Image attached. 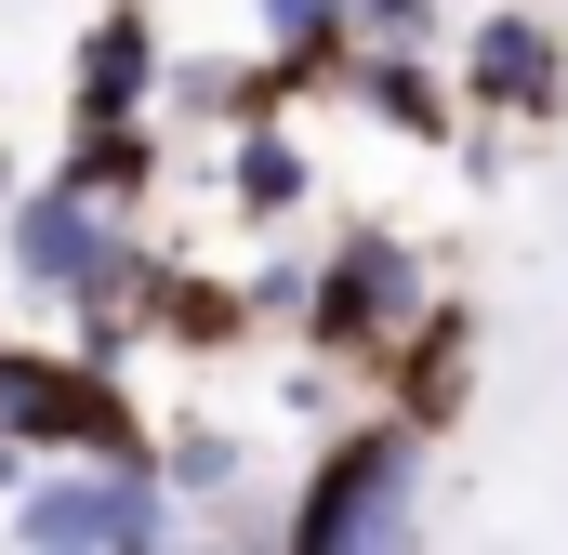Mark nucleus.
Segmentation results:
<instances>
[{
  "label": "nucleus",
  "mask_w": 568,
  "mask_h": 555,
  "mask_svg": "<svg viewBox=\"0 0 568 555\" xmlns=\"http://www.w3.org/2000/svg\"><path fill=\"white\" fill-rule=\"evenodd\" d=\"M424 463H436V436H424L410 411L344 423V436L304 463V490H291L278 543H291V555H371V543H410V529H424Z\"/></svg>",
  "instance_id": "1"
},
{
  "label": "nucleus",
  "mask_w": 568,
  "mask_h": 555,
  "mask_svg": "<svg viewBox=\"0 0 568 555\" xmlns=\"http://www.w3.org/2000/svg\"><path fill=\"white\" fill-rule=\"evenodd\" d=\"M436 304V265L397 239V225H344L317 252V291H304V357L317 371H384Z\"/></svg>",
  "instance_id": "2"
},
{
  "label": "nucleus",
  "mask_w": 568,
  "mask_h": 555,
  "mask_svg": "<svg viewBox=\"0 0 568 555\" xmlns=\"http://www.w3.org/2000/svg\"><path fill=\"white\" fill-rule=\"evenodd\" d=\"M0 450H27V463H145L159 436L133 423L120 371H106L93 344H80V357L0 344Z\"/></svg>",
  "instance_id": "3"
},
{
  "label": "nucleus",
  "mask_w": 568,
  "mask_h": 555,
  "mask_svg": "<svg viewBox=\"0 0 568 555\" xmlns=\"http://www.w3.org/2000/svg\"><path fill=\"white\" fill-rule=\"evenodd\" d=\"M185 529V490L159 476V450L145 463H53V476H27L13 490V543H172Z\"/></svg>",
  "instance_id": "4"
},
{
  "label": "nucleus",
  "mask_w": 568,
  "mask_h": 555,
  "mask_svg": "<svg viewBox=\"0 0 568 555\" xmlns=\"http://www.w3.org/2000/svg\"><path fill=\"white\" fill-rule=\"evenodd\" d=\"M449 80H463L476 120H568V27L542 0H503L449 40Z\"/></svg>",
  "instance_id": "5"
},
{
  "label": "nucleus",
  "mask_w": 568,
  "mask_h": 555,
  "mask_svg": "<svg viewBox=\"0 0 568 555\" xmlns=\"http://www.w3.org/2000/svg\"><path fill=\"white\" fill-rule=\"evenodd\" d=\"M0 252H13V278H27V291L80 304L93 278H106L120 252H133V225H120V212H106L93 185H67V172H53L40 199H13V239H0Z\"/></svg>",
  "instance_id": "6"
},
{
  "label": "nucleus",
  "mask_w": 568,
  "mask_h": 555,
  "mask_svg": "<svg viewBox=\"0 0 568 555\" xmlns=\"http://www.w3.org/2000/svg\"><path fill=\"white\" fill-rule=\"evenodd\" d=\"M344 93H357V120H384L397 145H463V80H449V53H344Z\"/></svg>",
  "instance_id": "7"
},
{
  "label": "nucleus",
  "mask_w": 568,
  "mask_h": 555,
  "mask_svg": "<svg viewBox=\"0 0 568 555\" xmlns=\"http://www.w3.org/2000/svg\"><path fill=\"white\" fill-rule=\"evenodd\" d=\"M371 384H384V411H410L424 436H449V423H463V397H476V317L436 291V304H424V331H410V344H397Z\"/></svg>",
  "instance_id": "8"
},
{
  "label": "nucleus",
  "mask_w": 568,
  "mask_h": 555,
  "mask_svg": "<svg viewBox=\"0 0 568 555\" xmlns=\"http://www.w3.org/2000/svg\"><path fill=\"white\" fill-rule=\"evenodd\" d=\"M159 80H172L159 13H145V0H106V13H93V40H80V120H145V107H159Z\"/></svg>",
  "instance_id": "9"
},
{
  "label": "nucleus",
  "mask_w": 568,
  "mask_h": 555,
  "mask_svg": "<svg viewBox=\"0 0 568 555\" xmlns=\"http://www.w3.org/2000/svg\"><path fill=\"white\" fill-rule=\"evenodd\" d=\"M304 199H317V159H304V133H278V120H239V133H225V212L291 225Z\"/></svg>",
  "instance_id": "10"
},
{
  "label": "nucleus",
  "mask_w": 568,
  "mask_h": 555,
  "mask_svg": "<svg viewBox=\"0 0 568 555\" xmlns=\"http://www.w3.org/2000/svg\"><path fill=\"white\" fill-rule=\"evenodd\" d=\"M265 13V67H278L291 93L304 80H344V53H357V0H252Z\"/></svg>",
  "instance_id": "11"
},
{
  "label": "nucleus",
  "mask_w": 568,
  "mask_h": 555,
  "mask_svg": "<svg viewBox=\"0 0 568 555\" xmlns=\"http://www.w3.org/2000/svg\"><path fill=\"white\" fill-rule=\"evenodd\" d=\"M53 172H67V185H93L106 212H133L145 185H159V107H145V120H80V145H67Z\"/></svg>",
  "instance_id": "12"
},
{
  "label": "nucleus",
  "mask_w": 568,
  "mask_h": 555,
  "mask_svg": "<svg viewBox=\"0 0 568 555\" xmlns=\"http://www.w3.org/2000/svg\"><path fill=\"white\" fill-rule=\"evenodd\" d=\"M159 476H172L185 503H225V490H239V436H225V423H185V436H159Z\"/></svg>",
  "instance_id": "13"
},
{
  "label": "nucleus",
  "mask_w": 568,
  "mask_h": 555,
  "mask_svg": "<svg viewBox=\"0 0 568 555\" xmlns=\"http://www.w3.org/2000/svg\"><path fill=\"white\" fill-rule=\"evenodd\" d=\"M357 40L371 53H449V13L436 0H357Z\"/></svg>",
  "instance_id": "14"
},
{
  "label": "nucleus",
  "mask_w": 568,
  "mask_h": 555,
  "mask_svg": "<svg viewBox=\"0 0 568 555\" xmlns=\"http://www.w3.org/2000/svg\"><path fill=\"white\" fill-rule=\"evenodd\" d=\"M0 185H13V172H0Z\"/></svg>",
  "instance_id": "15"
}]
</instances>
